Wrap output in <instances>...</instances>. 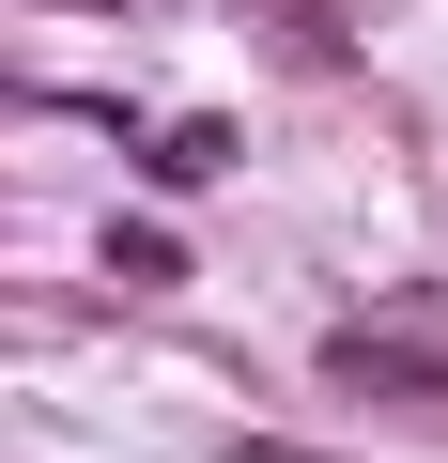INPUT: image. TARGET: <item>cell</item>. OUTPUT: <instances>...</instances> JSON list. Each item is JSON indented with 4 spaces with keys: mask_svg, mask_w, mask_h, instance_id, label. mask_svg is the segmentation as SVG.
Returning a JSON list of instances; mask_svg holds the SVG:
<instances>
[{
    "mask_svg": "<svg viewBox=\"0 0 448 463\" xmlns=\"http://www.w3.org/2000/svg\"><path fill=\"white\" fill-rule=\"evenodd\" d=\"M325 371H340V386H402V402H433V386H448V355H417V340H340Z\"/></svg>",
    "mask_w": 448,
    "mask_h": 463,
    "instance_id": "obj_1",
    "label": "cell"
},
{
    "mask_svg": "<svg viewBox=\"0 0 448 463\" xmlns=\"http://www.w3.org/2000/svg\"><path fill=\"white\" fill-rule=\"evenodd\" d=\"M263 16H279V47H294V62H310V78H340V62H356V32H340V16H325V0H263Z\"/></svg>",
    "mask_w": 448,
    "mask_h": 463,
    "instance_id": "obj_2",
    "label": "cell"
},
{
    "mask_svg": "<svg viewBox=\"0 0 448 463\" xmlns=\"http://www.w3.org/2000/svg\"><path fill=\"white\" fill-rule=\"evenodd\" d=\"M155 170H170V185H216V170H233V124H170Z\"/></svg>",
    "mask_w": 448,
    "mask_h": 463,
    "instance_id": "obj_3",
    "label": "cell"
},
{
    "mask_svg": "<svg viewBox=\"0 0 448 463\" xmlns=\"http://www.w3.org/2000/svg\"><path fill=\"white\" fill-rule=\"evenodd\" d=\"M109 279H155V294H170V279H186V248H170V232H109Z\"/></svg>",
    "mask_w": 448,
    "mask_h": 463,
    "instance_id": "obj_4",
    "label": "cell"
},
{
    "mask_svg": "<svg viewBox=\"0 0 448 463\" xmlns=\"http://www.w3.org/2000/svg\"><path fill=\"white\" fill-rule=\"evenodd\" d=\"M233 463H325V448H279V432H248V448H233Z\"/></svg>",
    "mask_w": 448,
    "mask_h": 463,
    "instance_id": "obj_5",
    "label": "cell"
},
{
    "mask_svg": "<svg viewBox=\"0 0 448 463\" xmlns=\"http://www.w3.org/2000/svg\"><path fill=\"white\" fill-rule=\"evenodd\" d=\"M78 16H124V0H78Z\"/></svg>",
    "mask_w": 448,
    "mask_h": 463,
    "instance_id": "obj_6",
    "label": "cell"
}]
</instances>
